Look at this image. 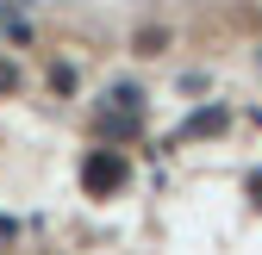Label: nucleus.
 <instances>
[{
    "label": "nucleus",
    "mask_w": 262,
    "mask_h": 255,
    "mask_svg": "<svg viewBox=\"0 0 262 255\" xmlns=\"http://www.w3.org/2000/svg\"><path fill=\"white\" fill-rule=\"evenodd\" d=\"M0 87H13V69H7V62H0Z\"/></svg>",
    "instance_id": "f257e3e1"
}]
</instances>
